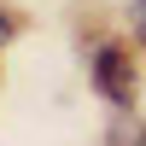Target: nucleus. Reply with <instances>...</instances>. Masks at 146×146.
Segmentation results:
<instances>
[{
	"label": "nucleus",
	"instance_id": "obj_3",
	"mask_svg": "<svg viewBox=\"0 0 146 146\" xmlns=\"http://www.w3.org/2000/svg\"><path fill=\"white\" fill-rule=\"evenodd\" d=\"M0 41H12V18H6V12H0Z\"/></svg>",
	"mask_w": 146,
	"mask_h": 146
},
{
	"label": "nucleus",
	"instance_id": "obj_4",
	"mask_svg": "<svg viewBox=\"0 0 146 146\" xmlns=\"http://www.w3.org/2000/svg\"><path fill=\"white\" fill-rule=\"evenodd\" d=\"M135 12H140V41H146V0H135Z\"/></svg>",
	"mask_w": 146,
	"mask_h": 146
},
{
	"label": "nucleus",
	"instance_id": "obj_2",
	"mask_svg": "<svg viewBox=\"0 0 146 146\" xmlns=\"http://www.w3.org/2000/svg\"><path fill=\"white\" fill-rule=\"evenodd\" d=\"M117 146H146V123L135 129V135H129V129H123V135H117Z\"/></svg>",
	"mask_w": 146,
	"mask_h": 146
},
{
	"label": "nucleus",
	"instance_id": "obj_1",
	"mask_svg": "<svg viewBox=\"0 0 146 146\" xmlns=\"http://www.w3.org/2000/svg\"><path fill=\"white\" fill-rule=\"evenodd\" d=\"M94 82H100V94H105L111 105H129V100H135V82H129V64H123L117 47H100V58H94Z\"/></svg>",
	"mask_w": 146,
	"mask_h": 146
}]
</instances>
